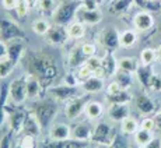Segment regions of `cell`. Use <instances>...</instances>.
Masks as SVG:
<instances>
[{"label": "cell", "instance_id": "83f0119b", "mask_svg": "<svg viewBox=\"0 0 161 148\" xmlns=\"http://www.w3.org/2000/svg\"><path fill=\"white\" fill-rule=\"evenodd\" d=\"M7 103H8V84H2L0 85V127L6 122V115H7L6 106H7Z\"/></svg>", "mask_w": 161, "mask_h": 148}, {"label": "cell", "instance_id": "9f6ffc18", "mask_svg": "<svg viewBox=\"0 0 161 148\" xmlns=\"http://www.w3.org/2000/svg\"><path fill=\"white\" fill-rule=\"evenodd\" d=\"M24 3H25L27 6H28V8L31 10V8H35L36 6L39 4V0H23Z\"/></svg>", "mask_w": 161, "mask_h": 148}, {"label": "cell", "instance_id": "60d3db41", "mask_svg": "<svg viewBox=\"0 0 161 148\" xmlns=\"http://www.w3.org/2000/svg\"><path fill=\"white\" fill-rule=\"evenodd\" d=\"M39 10L45 15H53L55 13V0H39Z\"/></svg>", "mask_w": 161, "mask_h": 148}, {"label": "cell", "instance_id": "7a4b0ae2", "mask_svg": "<svg viewBox=\"0 0 161 148\" xmlns=\"http://www.w3.org/2000/svg\"><path fill=\"white\" fill-rule=\"evenodd\" d=\"M31 112L38 119L42 130H45V129L51 127L55 116L58 115V105L53 99H42L38 103H35V106Z\"/></svg>", "mask_w": 161, "mask_h": 148}, {"label": "cell", "instance_id": "8fae6325", "mask_svg": "<svg viewBox=\"0 0 161 148\" xmlns=\"http://www.w3.org/2000/svg\"><path fill=\"white\" fill-rule=\"evenodd\" d=\"M67 39H69L67 29L64 28L63 25H56V24H55L53 27H51L45 35V41L48 42L49 45H53V46L64 45L67 42Z\"/></svg>", "mask_w": 161, "mask_h": 148}, {"label": "cell", "instance_id": "11a10c76", "mask_svg": "<svg viewBox=\"0 0 161 148\" xmlns=\"http://www.w3.org/2000/svg\"><path fill=\"white\" fill-rule=\"evenodd\" d=\"M144 148H161V140L158 138H153L150 144H147Z\"/></svg>", "mask_w": 161, "mask_h": 148}, {"label": "cell", "instance_id": "7bdbcfd3", "mask_svg": "<svg viewBox=\"0 0 161 148\" xmlns=\"http://www.w3.org/2000/svg\"><path fill=\"white\" fill-rule=\"evenodd\" d=\"M91 76H94V71L90 69L87 64H83V66H80L77 69V77H79L80 81H84V80L90 78Z\"/></svg>", "mask_w": 161, "mask_h": 148}, {"label": "cell", "instance_id": "7402d4cb", "mask_svg": "<svg viewBox=\"0 0 161 148\" xmlns=\"http://www.w3.org/2000/svg\"><path fill=\"white\" fill-rule=\"evenodd\" d=\"M49 137L55 140H67L72 138V127L64 123H58L49 127Z\"/></svg>", "mask_w": 161, "mask_h": 148}, {"label": "cell", "instance_id": "52a82bcc", "mask_svg": "<svg viewBox=\"0 0 161 148\" xmlns=\"http://www.w3.org/2000/svg\"><path fill=\"white\" fill-rule=\"evenodd\" d=\"M8 98L15 105H23L25 99H28L25 88V77H18L8 84Z\"/></svg>", "mask_w": 161, "mask_h": 148}, {"label": "cell", "instance_id": "5b68a950", "mask_svg": "<svg viewBox=\"0 0 161 148\" xmlns=\"http://www.w3.org/2000/svg\"><path fill=\"white\" fill-rule=\"evenodd\" d=\"M27 35L21 27H18L14 21L8 18H0V39L4 42H10L14 39H25Z\"/></svg>", "mask_w": 161, "mask_h": 148}, {"label": "cell", "instance_id": "f546056e", "mask_svg": "<svg viewBox=\"0 0 161 148\" xmlns=\"http://www.w3.org/2000/svg\"><path fill=\"white\" fill-rule=\"evenodd\" d=\"M137 42V34L133 29H125L119 34V44L122 48H132Z\"/></svg>", "mask_w": 161, "mask_h": 148}, {"label": "cell", "instance_id": "f907efd6", "mask_svg": "<svg viewBox=\"0 0 161 148\" xmlns=\"http://www.w3.org/2000/svg\"><path fill=\"white\" fill-rule=\"evenodd\" d=\"M20 0H2V6L4 10H15V7L18 6Z\"/></svg>", "mask_w": 161, "mask_h": 148}, {"label": "cell", "instance_id": "cb8c5ba5", "mask_svg": "<svg viewBox=\"0 0 161 148\" xmlns=\"http://www.w3.org/2000/svg\"><path fill=\"white\" fill-rule=\"evenodd\" d=\"M135 74H136V77H137L139 82L142 84V87L150 89L151 80H153V76H154V71H153V69H151V66L139 64V67H137V70H136Z\"/></svg>", "mask_w": 161, "mask_h": 148}, {"label": "cell", "instance_id": "db71d44e", "mask_svg": "<svg viewBox=\"0 0 161 148\" xmlns=\"http://www.w3.org/2000/svg\"><path fill=\"white\" fill-rule=\"evenodd\" d=\"M119 89H122V88H120V85L118 84L116 81H112V82H111V84L107 87V94H114V92L119 91Z\"/></svg>", "mask_w": 161, "mask_h": 148}, {"label": "cell", "instance_id": "30bf717a", "mask_svg": "<svg viewBox=\"0 0 161 148\" xmlns=\"http://www.w3.org/2000/svg\"><path fill=\"white\" fill-rule=\"evenodd\" d=\"M88 141H79L74 138L67 140H55V138H45L41 143V148H87Z\"/></svg>", "mask_w": 161, "mask_h": 148}, {"label": "cell", "instance_id": "91938a15", "mask_svg": "<svg viewBox=\"0 0 161 148\" xmlns=\"http://www.w3.org/2000/svg\"><path fill=\"white\" fill-rule=\"evenodd\" d=\"M157 55H158V60L161 61V44L158 45V48H157Z\"/></svg>", "mask_w": 161, "mask_h": 148}, {"label": "cell", "instance_id": "816d5d0a", "mask_svg": "<svg viewBox=\"0 0 161 148\" xmlns=\"http://www.w3.org/2000/svg\"><path fill=\"white\" fill-rule=\"evenodd\" d=\"M64 82L69 84V85H77V82H79V77L73 73H67L66 77H64Z\"/></svg>", "mask_w": 161, "mask_h": 148}, {"label": "cell", "instance_id": "603a6c76", "mask_svg": "<svg viewBox=\"0 0 161 148\" xmlns=\"http://www.w3.org/2000/svg\"><path fill=\"white\" fill-rule=\"evenodd\" d=\"M81 89L84 92L88 94H95V92H100L104 89V80L103 77H97V76H91L90 78L81 81Z\"/></svg>", "mask_w": 161, "mask_h": 148}, {"label": "cell", "instance_id": "f35d334b", "mask_svg": "<svg viewBox=\"0 0 161 148\" xmlns=\"http://www.w3.org/2000/svg\"><path fill=\"white\" fill-rule=\"evenodd\" d=\"M15 67V64L11 61L8 57H4V59L0 60V78H6Z\"/></svg>", "mask_w": 161, "mask_h": 148}, {"label": "cell", "instance_id": "6f0895ef", "mask_svg": "<svg viewBox=\"0 0 161 148\" xmlns=\"http://www.w3.org/2000/svg\"><path fill=\"white\" fill-rule=\"evenodd\" d=\"M154 120H156V127L157 129H161V109L156 113V116H154Z\"/></svg>", "mask_w": 161, "mask_h": 148}, {"label": "cell", "instance_id": "8992f818", "mask_svg": "<svg viewBox=\"0 0 161 148\" xmlns=\"http://www.w3.org/2000/svg\"><path fill=\"white\" fill-rule=\"evenodd\" d=\"M90 102V94L86 92L84 95H77L67 101L66 106H64V113L69 119H76L86 110V106Z\"/></svg>", "mask_w": 161, "mask_h": 148}, {"label": "cell", "instance_id": "4fadbf2b", "mask_svg": "<svg viewBox=\"0 0 161 148\" xmlns=\"http://www.w3.org/2000/svg\"><path fill=\"white\" fill-rule=\"evenodd\" d=\"M153 25H154V17L148 11L142 10L133 17V27H135L136 31L146 32V31H150L153 28Z\"/></svg>", "mask_w": 161, "mask_h": 148}, {"label": "cell", "instance_id": "9a60e30c", "mask_svg": "<svg viewBox=\"0 0 161 148\" xmlns=\"http://www.w3.org/2000/svg\"><path fill=\"white\" fill-rule=\"evenodd\" d=\"M108 116L111 118V120L114 122H119L122 123L126 118L130 116V108L128 103H114L109 105L108 109Z\"/></svg>", "mask_w": 161, "mask_h": 148}, {"label": "cell", "instance_id": "f1b7e54d", "mask_svg": "<svg viewBox=\"0 0 161 148\" xmlns=\"http://www.w3.org/2000/svg\"><path fill=\"white\" fill-rule=\"evenodd\" d=\"M135 4H137L142 10L148 11L151 14L161 11V0H135Z\"/></svg>", "mask_w": 161, "mask_h": 148}, {"label": "cell", "instance_id": "d6a6232c", "mask_svg": "<svg viewBox=\"0 0 161 148\" xmlns=\"http://www.w3.org/2000/svg\"><path fill=\"white\" fill-rule=\"evenodd\" d=\"M137 67H139V63L135 57L126 56V57H120V59L118 60V69L123 70V71H128V73L133 74V73H136Z\"/></svg>", "mask_w": 161, "mask_h": 148}, {"label": "cell", "instance_id": "484cf974", "mask_svg": "<svg viewBox=\"0 0 161 148\" xmlns=\"http://www.w3.org/2000/svg\"><path fill=\"white\" fill-rule=\"evenodd\" d=\"M107 101L109 105L114 103H129L132 101V95L128 89H119V91L114 92V94H107Z\"/></svg>", "mask_w": 161, "mask_h": 148}, {"label": "cell", "instance_id": "2e32d148", "mask_svg": "<svg viewBox=\"0 0 161 148\" xmlns=\"http://www.w3.org/2000/svg\"><path fill=\"white\" fill-rule=\"evenodd\" d=\"M24 52H25V45H24L23 39H14V41L7 42V57L14 64L20 61Z\"/></svg>", "mask_w": 161, "mask_h": 148}, {"label": "cell", "instance_id": "8d00e7d4", "mask_svg": "<svg viewBox=\"0 0 161 148\" xmlns=\"http://www.w3.org/2000/svg\"><path fill=\"white\" fill-rule=\"evenodd\" d=\"M156 60H158V55L157 50L153 48H146L140 52V64H146V66H151Z\"/></svg>", "mask_w": 161, "mask_h": 148}, {"label": "cell", "instance_id": "7dc6e473", "mask_svg": "<svg viewBox=\"0 0 161 148\" xmlns=\"http://www.w3.org/2000/svg\"><path fill=\"white\" fill-rule=\"evenodd\" d=\"M28 6L25 4V3L23 2V0H20V3H18V6L15 7V11H17V15L21 18H25L27 17V13H28Z\"/></svg>", "mask_w": 161, "mask_h": 148}, {"label": "cell", "instance_id": "ab89813d", "mask_svg": "<svg viewBox=\"0 0 161 148\" xmlns=\"http://www.w3.org/2000/svg\"><path fill=\"white\" fill-rule=\"evenodd\" d=\"M36 137L30 134H23V137L18 141L17 148H36Z\"/></svg>", "mask_w": 161, "mask_h": 148}, {"label": "cell", "instance_id": "277c9868", "mask_svg": "<svg viewBox=\"0 0 161 148\" xmlns=\"http://www.w3.org/2000/svg\"><path fill=\"white\" fill-rule=\"evenodd\" d=\"M6 110H7L8 115V126H10V130L13 133H21L23 130L24 122H25L27 116H28V110L25 109L21 105H15V103H7L6 106Z\"/></svg>", "mask_w": 161, "mask_h": 148}, {"label": "cell", "instance_id": "ee69618b", "mask_svg": "<svg viewBox=\"0 0 161 148\" xmlns=\"http://www.w3.org/2000/svg\"><path fill=\"white\" fill-rule=\"evenodd\" d=\"M13 131H7L0 137V148H13Z\"/></svg>", "mask_w": 161, "mask_h": 148}, {"label": "cell", "instance_id": "74e56055", "mask_svg": "<svg viewBox=\"0 0 161 148\" xmlns=\"http://www.w3.org/2000/svg\"><path fill=\"white\" fill-rule=\"evenodd\" d=\"M49 28H51V24H49L45 18H38V20H35L32 24L34 32L38 34V35H46Z\"/></svg>", "mask_w": 161, "mask_h": 148}, {"label": "cell", "instance_id": "1f68e13d", "mask_svg": "<svg viewBox=\"0 0 161 148\" xmlns=\"http://www.w3.org/2000/svg\"><path fill=\"white\" fill-rule=\"evenodd\" d=\"M120 126H122V133L125 135H135L136 131L140 129V123H139L135 118H132V116L126 118L122 123H120Z\"/></svg>", "mask_w": 161, "mask_h": 148}, {"label": "cell", "instance_id": "d6986e66", "mask_svg": "<svg viewBox=\"0 0 161 148\" xmlns=\"http://www.w3.org/2000/svg\"><path fill=\"white\" fill-rule=\"evenodd\" d=\"M94 129L87 123H77L72 126V138L79 141H91Z\"/></svg>", "mask_w": 161, "mask_h": 148}, {"label": "cell", "instance_id": "680465c9", "mask_svg": "<svg viewBox=\"0 0 161 148\" xmlns=\"http://www.w3.org/2000/svg\"><path fill=\"white\" fill-rule=\"evenodd\" d=\"M94 148H111V144H97Z\"/></svg>", "mask_w": 161, "mask_h": 148}, {"label": "cell", "instance_id": "9c48e42d", "mask_svg": "<svg viewBox=\"0 0 161 148\" xmlns=\"http://www.w3.org/2000/svg\"><path fill=\"white\" fill-rule=\"evenodd\" d=\"M79 85H69V84H62V85H55V87H49L48 92L58 101H70L72 98L79 95Z\"/></svg>", "mask_w": 161, "mask_h": 148}, {"label": "cell", "instance_id": "ffe728a7", "mask_svg": "<svg viewBox=\"0 0 161 148\" xmlns=\"http://www.w3.org/2000/svg\"><path fill=\"white\" fill-rule=\"evenodd\" d=\"M101 67H103L104 76L115 77L118 71V60L114 56V52H107L104 57H101Z\"/></svg>", "mask_w": 161, "mask_h": 148}, {"label": "cell", "instance_id": "e0dca14e", "mask_svg": "<svg viewBox=\"0 0 161 148\" xmlns=\"http://www.w3.org/2000/svg\"><path fill=\"white\" fill-rule=\"evenodd\" d=\"M76 15L83 24H87V25H95L103 20V14H101L100 10H87L81 6L79 7Z\"/></svg>", "mask_w": 161, "mask_h": 148}, {"label": "cell", "instance_id": "836d02e7", "mask_svg": "<svg viewBox=\"0 0 161 148\" xmlns=\"http://www.w3.org/2000/svg\"><path fill=\"white\" fill-rule=\"evenodd\" d=\"M67 34H69V38L72 39H80L86 35V27L83 23L76 21L67 25Z\"/></svg>", "mask_w": 161, "mask_h": 148}, {"label": "cell", "instance_id": "4dcf8cb0", "mask_svg": "<svg viewBox=\"0 0 161 148\" xmlns=\"http://www.w3.org/2000/svg\"><path fill=\"white\" fill-rule=\"evenodd\" d=\"M133 3H135V0H112L109 6V11L115 15H120L126 13Z\"/></svg>", "mask_w": 161, "mask_h": 148}, {"label": "cell", "instance_id": "d590c367", "mask_svg": "<svg viewBox=\"0 0 161 148\" xmlns=\"http://www.w3.org/2000/svg\"><path fill=\"white\" fill-rule=\"evenodd\" d=\"M153 138L154 137H153V134H151V131L144 130V129H139V130L136 131V134H135V143H136V145L144 148L147 144L151 143Z\"/></svg>", "mask_w": 161, "mask_h": 148}, {"label": "cell", "instance_id": "c3c4849f", "mask_svg": "<svg viewBox=\"0 0 161 148\" xmlns=\"http://www.w3.org/2000/svg\"><path fill=\"white\" fill-rule=\"evenodd\" d=\"M80 6L87 10H98V0H81Z\"/></svg>", "mask_w": 161, "mask_h": 148}, {"label": "cell", "instance_id": "f5cc1de1", "mask_svg": "<svg viewBox=\"0 0 161 148\" xmlns=\"http://www.w3.org/2000/svg\"><path fill=\"white\" fill-rule=\"evenodd\" d=\"M7 57V42L0 39V60Z\"/></svg>", "mask_w": 161, "mask_h": 148}, {"label": "cell", "instance_id": "7c38bea8", "mask_svg": "<svg viewBox=\"0 0 161 148\" xmlns=\"http://www.w3.org/2000/svg\"><path fill=\"white\" fill-rule=\"evenodd\" d=\"M101 44L108 52H114L119 48V32L115 27H107L101 32Z\"/></svg>", "mask_w": 161, "mask_h": 148}, {"label": "cell", "instance_id": "3957f363", "mask_svg": "<svg viewBox=\"0 0 161 148\" xmlns=\"http://www.w3.org/2000/svg\"><path fill=\"white\" fill-rule=\"evenodd\" d=\"M80 7V3H77V0H69V2H63L60 6L55 10L53 15V23L56 25H63V27H67L69 24L73 23V18L76 17L77 14V10Z\"/></svg>", "mask_w": 161, "mask_h": 148}, {"label": "cell", "instance_id": "681fc988", "mask_svg": "<svg viewBox=\"0 0 161 148\" xmlns=\"http://www.w3.org/2000/svg\"><path fill=\"white\" fill-rule=\"evenodd\" d=\"M150 89H153V91H161V74L154 73L153 80H151Z\"/></svg>", "mask_w": 161, "mask_h": 148}, {"label": "cell", "instance_id": "6da1fadb", "mask_svg": "<svg viewBox=\"0 0 161 148\" xmlns=\"http://www.w3.org/2000/svg\"><path fill=\"white\" fill-rule=\"evenodd\" d=\"M25 66L28 74L35 76L41 81L44 91H48V88L59 76V67L56 61L51 55L45 53V52H30L25 57Z\"/></svg>", "mask_w": 161, "mask_h": 148}, {"label": "cell", "instance_id": "ac0fdd59", "mask_svg": "<svg viewBox=\"0 0 161 148\" xmlns=\"http://www.w3.org/2000/svg\"><path fill=\"white\" fill-rule=\"evenodd\" d=\"M25 88H27V97H28V99H36L44 92V87H42L41 81L35 76H32V74L25 76Z\"/></svg>", "mask_w": 161, "mask_h": 148}, {"label": "cell", "instance_id": "bcb514c9", "mask_svg": "<svg viewBox=\"0 0 161 148\" xmlns=\"http://www.w3.org/2000/svg\"><path fill=\"white\" fill-rule=\"evenodd\" d=\"M140 129H144V130L153 131L156 129V120L154 118H150V116H146V118L142 119L140 122Z\"/></svg>", "mask_w": 161, "mask_h": 148}, {"label": "cell", "instance_id": "d4e9b609", "mask_svg": "<svg viewBox=\"0 0 161 148\" xmlns=\"http://www.w3.org/2000/svg\"><path fill=\"white\" fill-rule=\"evenodd\" d=\"M88 60V57L83 53V49H81V45L79 46H74L73 50L70 52V56H69V67L72 69H79L80 66L86 64V61Z\"/></svg>", "mask_w": 161, "mask_h": 148}, {"label": "cell", "instance_id": "5bb4252c", "mask_svg": "<svg viewBox=\"0 0 161 148\" xmlns=\"http://www.w3.org/2000/svg\"><path fill=\"white\" fill-rule=\"evenodd\" d=\"M135 103H136L137 110L144 116H150L157 112V106H156V103H154V101L146 94L137 95L135 99Z\"/></svg>", "mask_w": 161, "mask_h": 148}, {"label": "cell", "instance_id": "ba28073f", "mask_svg": "<svg viewBox=\"0 0 161 148\" xmlns=\"http://www.w3.org/2000/svg\"><path fill=\"white\" fill-rule=\"evenodd\" d=\"M114 137H115V133H114L112 126L108 124L107 122H100L94 127L91 141L97 144H111L114 141Z\"/></svg>", "mask_w": 161, "mask_h": 148}, {"label": "cell", "instance_id": "44dd1931", "mask_svg": "<svg viewBox=\"0 0 161 148\" xmlns=\"http://www.w3.org/2000/svg\"><path fill=\"white\" fill-rule=\"evenodd\" d=\"M41 131H42V127H41V124H39L38 119L34 116L32 112H30L25 122H24L21 134H30V135H34V137H38V135L41 134Z\"/></svg>", "mask_w": 161, "mask_h": 148}, {"label": "cell", "instance_id": "4316f807", "mask_svg": "<svg viewBox=\"0 0 161 148\" xmlns=\"http://www.w3.org/2000/svg\"><path fill=\"white\" fill-rule=\"evenodd\" d=\"M86 115H87L88 119L91 120H97L100 118H103L104 115V105L101 102H97V101H90L86 106Z\"/></svg>", "mask_w": 161, "mask_h": 148}, {"label": "cell", "instance_id": "b9f144b4", "mask_svg": "<svg viewBox=\"0 0 161 148\" xmlns=\"http://www.w3.org/2000/svg\"><path fill=\"white\" fill-rule=\"evenodd\" d=\"M111 148H129V144L125 138V134H115L114 141L111 143Z\"/></svg>", "mask_w": 161, "mask_h": 148}, {"label": "cell", "instance_id": "f6af8a7d", "mask_svg": "<svg viewBox=\"0 0 161 148\" xmlns=\"http://www.w3.org/2000/svg\"><path fill=\"white\" fill-rule=\"evenodd\" d=\"M81 49H83V53H84L88 59L95 56V53H97V46L92 44V42H84V44H81Z\"/></svg>", "mask_w": 161, "mask_h": 148}, {"label": "cell", "instance_id": "e575fe53", "mask_svg": "<svg viewBox=\"0 0 161 148\" xmlns=\"http://www.w3.org/2000/svg\"><path fill=\"white\" fill-rule=\"evenodd\" d=\"M115 81L120 85V88L123 89H129L133 84V78H132V74L128 71H123V70L118 69V71L115 74Z\"/></svg>", "mask_w": 161, "mask_h": 148}]
</instances>
